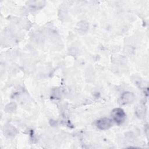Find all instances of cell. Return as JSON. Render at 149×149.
Masks as SVG:
<instances>
[{
	"mask_svg": "<svg viewBox=\"0 0 149 149\" xmlns=\"http://www.w3.org/2000/svg\"><path fill=\"white\" fill-rule=\"evenodd\" d=\"M111 116L113 120L118 125L122 124L124 122L126 119V113L125 111L120 108L113 109L111 112Z\"/></svg>",
	"mask_w": 149,
	"mask_h": 149,
	"instance_id": "1",
	"label": "cell"
},
{
	"mask_svg": "<svg viewBox=\"0 0 149 149\" xmlns=\"http://www.w3.org/2000/svg\"><path fill=\"white\" fill-rule=\"evenodd\" d=\"M112 120L108 118H103L98 120L96 122L97 127L100 130H107L112 126Z\"/></svg>",
	"mask_w": 149,
	"mask_h": 149,
	"instance_id": "2",
	"label": "cell"
},
{
	"mask_svg": "<svg viewBox=\"0 0 149 149\" xmlns=\"http://www.w3.org/2000/svg\"><path fill=\"white\" fill-rule=\"evenodd\" d=\"M135 99V95L130 91H125L123 93L120 98V102L121 104H127L132 102Z\"/></svg>",
	"mask_w": 149,
	"mask_h": 149,
	"instance_id": "3",
	"label": "cell"
},
{
	"mask_svg": "<svg viewBox=\"0 0 149 149\" xmlns=\"http://www.w3.org/2000/svg\"><path fill=\"white\" fill-rule=\"evenodd\" d=\"M136 116L139 119H144L146 116V109L143 105H139L137 107L136 110Z\"/></svg>",
	"mask_w": 149,
	"mask_h": 149,
	"instance_id": "4",
	"label": "cell"
},
{
	"mask_svg": "<svg viewBox=\"0 0 149 149\" xmlns=\"http://www.w3.org/2000/svg\"><path fill=\"white\" fill-rule=\"evenodd\" d=\"M88 29V24L87 22L83 20L77 24V30L80 33L84 34Z\"/></svg>",
	"mask_w": 149,
	"mask_h": 149,
	"instance_id": "5",
	"label": "cell"
},
{
	"mask_svg": "<svg viewBox=\"0 0 149 149\" xmlns=\"http://www.w3.org/2000/svg\"><path fill=\"white\" fill-rule=\"evenodd\" d=\"M16 130L12 126H9L6 127L5 130V133L6 136L8 137H13L16 134Z\"/></svg>",
	"mask_w": 149,
	"mask_h": 149,
	"instance_id": "6",
	"label": "cell"
},
{
	"mask_svg": "<svg viewBox=\"0 0 149 149\" xmlns=\"http://www.w3.org/2000/svg\"><path fill=\"white\" fill-rule=\"evenodd\" d=\"M30 8L31 9H34L36 8V10L41 8L42 5H44V2L43 1H30L28 2Z\"/></svg>",
	"mask_w": 149,
	"mask_h": 149,
	"instance_id": "7",
	"label": "cell"
},
{
	"mask_svg": "<svg viewBox=\"0 0 149 149\" xmlns=\"http://www.w3.org/2000/svg\"><path fill=\"white\" fill-rule=\"evenodd\" d=\"M16 108V105L13 102H12L8 104L5 107V110L8 112H12L13 111H15Z\"/></svg>",
	"mask_w": 149,
	"mask_h": 149,
	"instance_id": "8",
	"label": "cell"
}]
</instances>
